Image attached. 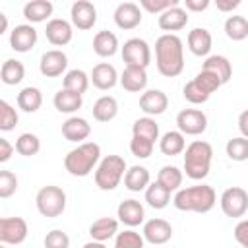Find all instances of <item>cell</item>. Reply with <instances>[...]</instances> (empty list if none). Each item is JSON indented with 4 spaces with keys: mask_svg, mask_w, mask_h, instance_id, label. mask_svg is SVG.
<instances>
[{
    "mask_svg": "<svg viewBox=\"0 0 248 248\" xmlns=\"http://www.w3.org/2000/svg\"><path fill=\"white\" fill-rule=\"evenodd\" d=\"M167 107H169V97L161 89H147L140 97V108L147 116L163 114L167 110Z\"/></svg>",
    "mask_w": 248,
    "mask_h": 248,
    "instance_id": "17",
    "label": "cell"
},
{
    "mask_svg": "<svg viewBox=\"0 0 248 248\" xmlns=\"http://www.w3.org/2000/svg\"><path fill=\"white\" fill-rule=\"evenodd\" d=\"M114 23L120 29H136L141 23V8L136 2H122L114 10Z\"/></svg>",
    "mask_w": 248,
    "mask_h": 248,
    "instance_id": "15",
    "label": "cell"
},
{
    "mask_svg": "<svg viewBox=\"0 0 248 248\" xmlns=\"http://www.w3.org/2000/svg\"><path fill=\"white\" fill-rule=\"evenodd\" d=\"M91 134V124L81 118V116H70L64 124H62V136L68 140V141H83L87 140Z\"/></svg>",
    "mask_w": 248,
    "mask_h": 248,
    "instance_id": "21",
    "label": "cell"
},
{
    "mask_svg": "<svg viewBox=\"0 0 248 248\" xmlns=\"http://www.w3.org/2000/svg\"><path fill=\"white\" fill-rule=\"evenodd\" d=\"M116 217L120 223H124L126 227H138L140 223H143V217H145V211H143V205L138 202V200H124L120 202L118 209H116Z\"/></svg>",
    "mask_w": 248,
    "mask_h": 248,
    "instance_id": "19",
    "label": "cell"
},
{
    "mask_svg": "<svg viewBox=\"0 0 248 248\" xmlns=\"http://www.w3.org/2000/svg\"><path fill=\"white\" fill-rule=\"evenodd\" d=\"M27 223L21 217H2L0 219V242L2 244H21L27 238Z\"/></svg>",
    "mask_w": 248,
    "mask_h": 248,
    "instance_id": "10",
    "label": "cell"
},
{
    "mask_svg": "<svg viewBox=\"0 0 248 248\" xmlns=\"http://www.w3.org/2000/svg\"><path fill=\"white\" fill-rule=\"evenodd\" d=\"M145 202H147L153 209H163V207H167L169 202H170V192H169L167 188H163V186L155 180L153 184H149V186L145 188Z\"/></svg>",
    "mask_w": 248,
    "mask_h": 248,
    "instance_id": "35",
    "label": "cell"
},
{
    "mask_svg": "<svg viewBox=\"0 0 248 248\" xmlns=\"http://www.w3.org/2000/svg\"><path fill=\"white\" fill-rule=\"evenodd\" d=\"M238 130H240L242 138L248 140V108L242 110V112L238 114Z\"/></svg>",
    "mask_w": 248,
    "mask_h": 248,
    "instance_id": "53",
    "label": "cell"
},
{
    "mask_svg": "<svg viewBox=\"0 0 248 248\" xmlns=\"http://www.w3.org/2000/svg\"><path fill=\"white\" fill-rule=\"evenodd\" d=\"M176 126L184 136H200L207 128V116L198 108H184L176 114Z\"/></svg>",
    "mask_w": 248,
    "mask_h": 248,
    "instance_id": "9",
    "label": "cell"
},
{
    "mask_svg": "<svg viewBox=\"0 0 248 248\" xmlns=\"http://www.w3.org/2000/svg\"><path fill=\"white\" fill-rule=\"evenodd\" d=\"M132 136H140V138H145V140H149V141L155 143L159 140V124L151 116L138 118L132 124Z\"/></svg>",
    "mask_w": 248,
    "mask_h": 248,
    "instance_id": "34",
    "label": "cell"
},
{
    "mask_svg": "<svg viewBox=\"0 0 248 248\" xmlns=\"http://www.w3.org/2000/svg\"><path fill=\"white\" fill-rule=\"evenodd\" d=\"M52 103H54V108H56L58 112L72 114V112H76L78 108H81L83 99H81L79 93H74V91H68V89L62 87L58 93H54Z\"/></svg>",
    "mask_w": 248,
    "mask_h": 248,
    "instance_id": "25",
    "label": "cell"
},
{
    "mask_svg": "<svg viewBox=\"0 0 248 248\" xmlns=\"http://www.w3.org/2000/svg\"><path fill=\"white\" fill-rule=\"evenodd\" d=\"M157 70L165 78H176L184 70V46L182 39L174 33H165L155 41Z\"/></svg>",
    "mask_w": 248,
    "mask_h": 248,
    "instance_id": "1",
    "label": "cell"
},
{
    "mask_svg": "<svg viewBox=\"0 0 248 248\" xmlns=\"http://www.w3.org/2000/svg\"><path fill=\"white\" fill-rule=\"evenodd\" d=\"M143 234L128 229V231H122L116 234V240H114V248H143Z\"/></svg>",
    "mask_w": 248,
    "mask_h": 248,
    "instance_id": "41",
    "label": "cell"
},
{
    "mask_svg": "<svg viewBox=\"0 0 248 248\" xmlns=\"http://www.w3.org/2000/svg\"><path fill=\"white\" fill-rule=\"evenodd\" d=\"M93 50L101 58H108L118 50V37L112 31H99L93 37Z\"/></svg>",
    "mask_w": 248,
    "mask_h": 248,
    "instance_id": "27",
    "label": "cell"
},
{
    "mask_svg": "<svg viewBox=\"0 0 248 248\" xmlns=\"http://www.w3.org/2000/svg\"><path fill=\"white\" fill-rule=\"evenodd\" d=\"M120 85L130 91V93H140L145 89L147 85V72L145 68H138V66H126L124 72L120 74Z\"/></svg>",
    "mask_w": 248,
    "mask_h": 248,
    "instance_id": "20",
    "label": "cell"
},
{
    "mask_svg": "<svg viewBox=\"0 0 248 248\" xmlns=\"http://www.w3.org/2000/svg\"><path fill=\"white\" fill-rule=\"evenodd\" d=\"M149 170L141 165H134L126 170L124 174V186L130 190V192H140V190H145L149 186Z\"/></svg>",
    "mask_w": 248,
    "mask_h": 248,
    "instance_id": "30",
    "label": "cell"
},
{
    "mask_svg": "<svg viewBox=\"0 0 248 248\" xmlns=\"http://www.w3.org/2000/svg\"><path fill=\"white\" fill-rule=\"evenodd\" d=\"M68 68V56L58 50V48H52V50H46L43 56H41V62H39V70L45 78H58L66 72Z\"/></svg>",
    "mask_w": 248,
    "mask_h": 248,
    "instance_id": "12",
    "label": "cell"
},
{
    "mask_svg": "<svg viewBox=\"0 0 248 248\" xmlns=\"http://www.w3.org/2000/svg\"><path fill=\"white\" fill-rule=\"evenodd\" d=\"M81 248H107L105 242H97V240H91V242H85Z\"/></svg>",
    "mask_w": 248,
    "mask_h": 248,
    "instance_id": "54",
    "label": "cell"
},
{
    "mask_svg": "<svg viewBox=\"0 0 248 248\" xmlns=\"http://www.w3.org/2000/svg\"><path fill=\"white\" fill-rule=\"evenodd\" d=\"M215 202H217V194H215L213 186H209V184H196V186L180 188L172 198V203L176 209L194 211V213L211 211L215 207Z\"/></svg>",
    "mask_w": 248,
    "mask_h": 248,
    "instance_id": "2",
    "label": "cell"
},
{
    "mask_svg": "<svg viewBox=\"0 0 248 248\" xmlns=\"http://www.w3.org/2000/svg\"><path fill=\"white\" fill-rule=\"evenodd\" d=\"M202 70H207V72L215 74L223 83H227L231 79V76H232V66H231L229 58L227 56H221V54L207 56L205 62H203V66H202Z\"/></svg>",
    "mask_w": 248,
    "mask_h": 248,
    "instance_id": "28",
    "label": "cell"
},
{
    "mask_svg": "<svg viewBox=\"0 0 248 248\" xmlns=\"http://www.w3.org/2000/svg\"><path fill=\"white\" fill-rule=\"evenodd\" d=\"M213 159V147L203 141L196 140L184 149V172L192 180H203L209 174Z\"/></svg>",
    "mask_w": 248,
    "mask_h": 248,
    "instance_id": "4",
    "label": "cell"
},
{
    "mask_svg": "<svg viewBox=\"0 0 248 248\" xmlns=\"http://www.w3.org/2000/svg\"><path fill=\"white\" fill-rule=\"evenodd\" d=\"M0 248H6V244H2V246H0Z\"/></svg>",
    "mask_w": 248,
    "mask_h": 248,
    "instance_id": "56",
    "label": "cell"
},
{
    "mask_svg": "<svg viewBox=\"0 0 248 248\" xmlns=\"http://www.w3.org/2000/svg\"><path fill=\"white\" fill-rule=\"evenodd\" d=\"M186 23H188V12L180 6L169 8L159 16V27L163 31H180L186 27Z\"/></svg>",
    "mask_w": 248,
    "mask_h": 248,
    "instance_id": "23",
    "label": "cell"
},
{
    "mask_svg": "<svg viewBox=\"0 0 248 248\" xmlns=\"http://www.w3.org/2000/svg\"><path fill=\"white\" fill-rule=\"evenodd\" d=\"M41 105H43V93L39 87L27 85L17 93V107L23 112H37Z\"/></svg>",
    "mask_w": 248,
    "mask_h": 248,
    "instance_id": "32",
    "label": "cell"
},
{
    "mask_svg": "<svg viewBox=\"0 0 248 248\" xmlns=\"http://www.w3.org/2000/svg\"><path fill=\"white\" fill-rule=\"evenodd\" d=\"M70 17H72V25L74 27H78L81 31H87L97 21V10H95L93 2H89V0H78V2L72 4Z\"/></svg>",
    "mask_w": 248,
    "mask_h": 248,
    "instance_id": "11",
    "label": "cell"
},
{
    "mask_svg": "<svg viewBox=\"0 0 248 248\" xmlns=\"http://www.w3.org/2000/svg\"><path fill=\"white\" fill-rule=\"evenodd\" d=\"M153 147H155V143L149 141V140H145V138L132 136V140H130V151L138 159H147L153 153Z\"/></svg>",
    "mask_w": 248,
    "mask_h": 248,
    "instance_id": "44",
    "label": "cell"
},
{
    "mask_svg": "<svg viewBox=\"0 0 248 248\" xmlns=\"http://www.w3.org/2000/svg\"><path fill=\"white\" fill-rule=\"evenodd\" d=\"M225 35L231 41H244L248 37V19L242 16H229L225 21Z\"/></svg>",
    "mask_w": 248,
    "mask_h": 248,
    "instance_id": "37",
    "label": "cell"
},
{
    "mask_svg": "<svg viewBox=\"0 0 248 248\" xmlns=\"http://www.w3.org/2000/svg\"><path fill=\"white\" fill-rule=\"evenodd\" d=\"M14 151H16V145H12L6 138H0V163L10 161V157L14 155Z\"/></svg>",
    "mask_w": 248,
    "mask_h": 248,
    "instance_id": "50",
    "label": "cell"
},
{
    "mask_svg": "<svg viewBox=\"0 0 248 248\" xmlns=\"http://www.w3.org/2000/svg\"><path fill=\"white\" fill-rule=\"evenodd\" d=\"M37 45V29L31 23L16 25L10 33V46L16 52H29Z\"/></svg>",
    "mask_w": 248,
    "mask_h": 248,
    "instance_id": "13",
    "label": "cell"
},
{
    "mask_svg": "<svg viewBox=\"0 0 248 248\" xmlns=\"http://www.w3.org/2000/svg\"><path fill=\"white\" fill-rule=\"evenodd\" d=\"M232 234H234V240L242 248H248V219L238 221L236 227H234V231H232Z\"/></svg>",
    "mask_w": 248,
    "mask_h": 248,
    "instance_id": "49",
    "label": "cell"
},
{
    "mask_svg": "<svg viewBox=\"0 0 248 248\" xmlns=\"http://www.w3.org/2000/svg\"><path fill=\"white\" fill-rule=\"evenodd\" d=\"M122 60L126 62V66H138V68H147L151 62V50L149 45L140 39V37H132L124 43L122 46Z\"/></svg>",
    "mask_w": 248,
    "mask_h": 248,
    "instance_id": "8",
    "label": "cell"
},
{
    "mask_svg": "<svg viewBox=\"0 0 248 248\" xmlns=\"http://www.w3.org/2000/svg\"><path fill=\"white\" fill-rule=\"evenodd\" d=\"M141 234H143V238L147 242H151L153 246H159V244H165V242H169L172 238V227H170L169 221L155 217V219L145 221Z\"/></svg>",
    "mask_w": 248,
    "mask_h": 248,
    "instance_id": "14",
    "label": "cell"
},
{
    "mask_svg": "<svg viewBox=\"0 0 248 248\" xmlns=\"http://www.w3.org/2000/svg\"><path fill=\"white\" fill-rule=\"evenodd\" d=\"M45 35H46V39H48L50 45H54V46H64V45H68V43L72 41V35H74L72 23L66 21V19H62V17H54V19H50V21L46 23Z\"/></svg>",
    "mask_w": 248,
    "mask_h": 248,
    "instance_id": "16",
    "label": "cell"
},
{
    "mask_svg": "<svg viewBox=\"0 0 248 248\" xmlns=\"http://www.w3.org/2000/svg\"><path fill=\"white\" fill-rule=\"evenodd\" d=\"M211 45H213V39H211V33L205 27H196L188 33V48H190L192 54L207 56L209 50H211Z\"/></svg>",
    "mask_w": 248,
    "mask_h": 248,
    "instance_id": "22",
    "label": "cell"
},
{
    "mask_svg": "<svg viewBox=\"0 0 248 248\" xmlns=\"http://www.w3.org/2000/svg\"><path fill=\"white\" fill-rule=\"evenodd\" d=\"M35 203H37V211L43 217L54 219L62 215L66 209V192L60 186H52V184L43 186L35 196Z\"/></svg>",
    "mask_w": 248,
    "mask_h": 248,
    "instance_id": "6",
    "label": "cell"
},
{
    "mask_svg": "<svg viewBox=\"0 0 248 248\" xmlns=\"http://www.w3.org/2000/svg\"><path fill=\"white\" fill-rule=\"evenodd\" d=\"M174 6H178V0H140V8H143L149 14H159V16Z\"/></svg>",
    "mask_w": 248,
    "mask_h": 248,
    "instance_id": "47",
    "label": "cell"
},
{
    "mask_svg": "<svg viewBox=\"0 0 248 248\" xmlns=\"http://www.w3.org/2000/svg\"><path fill=\"white\" fill-rule=\"evenodd\" d=\"M45 248H70V236L60 229H52L45 236Z\"/></svg>",
    "mask_w": 248,
    "mask_h": 248,
    "instance_id": "48",
    "label": "cell"
},
{
    "mask_svg": "<svg viewBox=\"0 0 248 248\" xmlns=\"http://www.w3.org/2000/svg\"><path fill=\"white\" fill-rule=\"evenodd\" d=\"M118 114V103L110 95H103L93 105V118L97 122H110Z\"/></svg>",
    "mask_w": 248,
    "mask_h": 248,
    "instance_id": "31",
    "label": "cell"
},
{
    "mask_svg": "<svg viewBox=\"0 0 248 248\" xmlns=\"http://www.w3.org/2000/svg\"><path fill=\"white\" fill-rule=\"evenodd\" d=\"M52 16V2L48 0H31L23 6V17L31 23H41Z\"/></svg>",
    "mask_w": 248,
    "mask_h": 248,
    "instance_id": "26",
    "label": "cell"
},
{
    "mask_svg": "<svg viewBox=\"0 0 248 248\" xmlns=\"http://www.w3.org/2000/svg\"><path fill=\"white\" fill-rule=\"evenodd\" d=\"M0 19H2V31L0 33H6V29H8V17H6V14H0Z\"/></svg>",
    "mask_w": 248,
    "mask_h": 248,
    "instance_id": "55",
    "label": "cell"
},
{
    "mask_svg": "<svg viewBox=\"0 0 248 248\" xmlns=\"http://www.w3.org/2000/svg\"><path fill=\"white\" fill-rule=\"evenodd\" d=\"M184 8L190 12H203L209 8V0H184Z\"/></svg>",
    "mask_w": 248,
    "mask_h": 248,
    "instance_id": "51",
    "label": "cell"
},
{
    "mask_svg": "<svg viewBox=\"0 0 248 248\" xmlns=\"http://www.w3.org/2000/svg\"><path fill=\"white\" fill-rule=\"evenodd\" d=\"M194 79H196V83H198V85H200V87H202V89H203L207 95L215 93V91H217V89L223 85V81H221V79H219L215 74H211V72H207V70H202V72H200V74H198Z\"/></svg>",
    "mask_w": 248,
    "mask_h": 248,
    "instance_id": "45",
    "label": "cell"
},
{
    "mask_svg": "<svg viewBox=\"0 0 248 248\" xmlns=\"http://www.w3.org/2000/svg\"><path fill=\"white\" fill-rule=\"evenodd\" d=\"M91 83L101 89V91H107V89H112L116 85V81H120L118 74H116V68L108 62H101L97 66H93L91 70V76H89Z\"/></svg>",
    "mask_w": 248,
    "mask_h": 248,
    "instance_id": "18",
    "label": "cell"
},
{
    "mask_svg": "<svg viewBox=\"0 0 248 248\" xmlns=\"http://www.w3.org/2000/svg\"><path fill=\"white\" fill-rule=\"evenodd\" d=\"M89 81H91L89 76L83 70H78L76 68V70L66 72V76H64V89L83 95L87 91V87H89Z\"/></svg>",
    "mask_w": 248,
    "mask_h": 248,
    "instance_id": "38",
    "label": "cell"
},
{
    "mask_svg": "<svg viewBox=\"0 0 248 248\" xmlns=\"http://www.w3.org/2000/svg\"><path fill=\"white\" fill-rule=\"evenodd\" d=\"M99 161H101V145L95 141H83L72 151H68V155L64 157V169L72 176L83 178L97 169Z\"/></svg>",
    "mask_w": 248,
    "mask_h": 248,
    "instance_id": "3",
    "label": "cell"
},
{
    "mask_svg": "<svg viewBox=\"0 0 248 248\" xmlns=\"http://www.w3.org/2000/svg\"><path fill=\"white\" fill-rule=\"evenodd\" d=\"M39 149H41V140L31 132H25L16 140V151L23 157H33L39 153Z\"/></svg>",
    "mask_w": 248,
    "mask_h": 248,
    "instance_id": "39",
    "label": "cell"
},
{
    "mask_svg": "<svg viewBox=\"0 0 248 248\" xmlns=\"http://www.w3.org/2000/svg\"><path fill=\"white\" fill-rule=\"evenodd\" d=\"M159 149H161L163 155H169V157L180 155V153L186 149L184 134L178 132V130H170V132L163 134V138L159 140Z\"/></svg>",
    "mask_w": 248,
    "mask_h": 248,
    "instance_id": "29",
    "label": "cell"
},
{
    "mask_svg": "<svg viewBox=\"0 0 248 248\" xmlns=\"http://www.w3.org/2000/svg\"><path fill=\"white\" fill-rule=\"evenodd\" d=\"M157 182L167 188L169 192H174V190H180V184H182V170L172 167V165H165L161 167L159 174H157Z\"/></svg>",
    "mask_w": 248,
    "mask_h": 248,
    "instance_id": "36",
    "label": "cell"
},
{
    "mask_svg": "<svg viewBox=\"0 0 248 248\" xmlns=\"http://www.w3.org/2000/svg\"><path fill=\"white\" fill-rule=\"evenodd\" d=\"M221 211L227 217L238 219L248 211V192L240 186H231L221 194Z\"/></svg>",
    "mask_w": 248,
    "mask_h": 248,
    "instance_id": "7",
    "label": "cell"
},
{
    "mask_svg": "<svg viewBox=\"0 0 248 248\" xmlns=\"http://www.w3.org/2000/svg\"><path fill=\"white\" fill-rule=\"evenodd\" d=\"M19 116H17V110L8 103V101H0V130L2 132H10L16 128Z\"/></svg>",
    "mask_w": 248,
    "mask_h": 248,
    "instance_id": "42",
    "label": "cell"
},
{
    "mask_svg": "<svg viewBox=\"0 0 248 248\" xmlns=\"http://www.w3.org/2000/svg\"><path fill=\"white\" fill-rule=\"evenodd\" d=\"M182 95H184V99H186L188 103H192V105H202V103H205V101L209 99V95L196 83V79H190V81L184 85Z\"/></svg>",
    "mask_w": 248,
    "mask_h": 248,
    "instance_id": "43",
    "label": "cell"
},
{
    "mask_svg": "<svg viewBox=\"0 0 248 248\" xmlns=\"http://www.w3.org/2000/svg\"><path fill=\"white\" fill-rule=\"evenodd\" d=\"M225 151H227L229 159H232V161H246L248 159V140L242 136L232 138L227 141Z\"/></svg>",
    "mask_w": 248,
    "mask_h": 248,
    "instance_id": "40",
    "label": "cell"
},
{
    "mask_svg": "<svg viewBox=\"0 0 248 248\" xmlns=\"http://www.w3.org/2000/svg\"><path fill=\"white\" fill-rule=\"evenodd\" d=\"M128 167H126V161L124 157L120 155H107L99 161L97 169H95V184L99 190H114L120 180L124 178Z\"/></svg>",
    "mask_w": 248,
    "mask_h": 248,
    "instance_id": "5",
    "label": "cell"
},
{
    "mask_svg": "<svg viewBox=\"0 0 248 248\" xmlns=\"http://www.w3.org/2000/svg\"><path fill=\"white\" fill-rule=\"evenodd\" d=\"M89 234L97 242H107V240H110L112 236L118 234V221L112 219V217H99L97 221L91 223Z\"/></svg>",
    "mask_w": 248,
    "mask_h": 248,
    "instance_id": "24",
    "label": "cell"
},
{
    "mask_svg": "<svg viewBox=\"0 0 248 248\" xmlns=\"http://www.w3.org/2000/svg\"><path fill=\"white\" fill-rule=\"evenodd\" d=\"M23 78H25V66H23L19 60L8 58V60L2 64L0 79H2L6 85H17Z\"/></svg>",
    "mask_w": 248,
    "mask_h": 248,
    "instance_id": "33",
    "label": "cell"
},
{
    "mask_svg": "<svg viewBox=\"0 0 248 248\" xmlns=\"http://www.w3.org/2000/svg\"><path fill=\"white\" fill-rule=\"evenodd\" d=\"M17 190V176L12 170H0V198H10Z\"/></svg>",
    "mask_w": 248,
    "mask_h": 248,
    "instance_id": "46",
    "label": "cell"
},
{
    "mask_svg": "<svg viewBox=\"0 0 248 248\" xmlns=\"http://www.w3.org/2000/svg\"><path fill=\"white\" fill-rule=\"evenodd\" d=\"M217 10H221V12H232V10H236L238 6H240V2L238 0H217Z\"/></svg>",
    "mask_w": 248,
    "mask_h": 248,
    "instance_id": "52",
    "label": "cell"
}]
</instances>
